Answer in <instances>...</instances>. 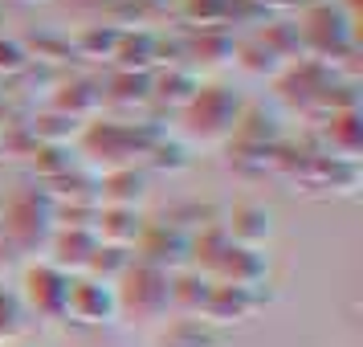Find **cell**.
I'll return each mask as SVG.
<instances>
[{
    "label": "cell",
    "instance_id": "6da1fadb",
    "mask_svg": "<svg viewBox=\"0 0 363 347\" xmlns=\"http://www.w3.org/2000/svg\"><path fill=\"white\" fill-rule=\"evenodd\" d=\"M237 119H241V102L237 94L229 90H196V99L188 102V127L192 135H200L204 143H220V139H229L237 131Z\"/></svg>",
    "mask_w": 363,
    "mask_h": 347
},
{
    "label": "cell",
    "instance_id": "7a4b0ae2",
    "mask_svg": "<svg viewBox=\"0 0 363 347\" xmlns=\"http://www.w3.org/2000/svg\"><path fill=\"white\" fill-rule=\"evenodd\" d=\"M123 307H118V286L102 278H74L69 282V298H66V314L82 327H102V323H115Z\"/></svg>",
    "mask_w": 363,
    "mask_h": 347
},
{
    "label": "cell",
    "instance_id": "3957f363",
    "mask_svg": "<svg viewBox=\"0 0 363 347\" xmlns=\"http://www.w3.org/2000/svg\"><path fill=\"white\" fill-rule=\"evenodd\" d=\"M69 274H62L53 262H41L25 274V290H21V302L25 311L45 314V319H62L66 314V298H69Z\"/></svg>",
    "mask_w": 363,
    "mask_h": 347
},
{
    "label": "cell",
    "instance_id": "277c9868",
    "mask_svg": "<svg viewBox=\"0 0 363 347\" xmlns=\"http://www.w3.org/2000/svg\"><path fill=\"white\" fill-rule=\"evenodd\" d=\"M127 282H131V290L123 294L118 290V307H135L139 314H155L167 311V302H172V274L160 270V265H139V270H127Z\"/></svg>",
    "mask_w": 363,
    "mask_h": 347
},
{
    "label": "cell",
    "instance_id": "5b68a950",
    "mask_svg": "<svg viewBox=\"0 0 363 347\" xmlns=\"http://www.w3.org/2000/svg\"><path fill=\"white\" fill-rule=\"evenodd\" d=\"M213 278L220 286H245V290H257L269 274V262H265L262 249H241V246H225L213 258Z\"/></svg>",
    "mask_w": 363,
    "mask_h": 347
},
{
    "label": "cell",
    "instance_id": "8992f818",
    "mask_svg": "<svg viewBox=\"0 0 363 347\" xmlns=\"http://www.w3.org/2000/svg\"><path fill=\"white\" fill-rule=\"evenodd\" d=\"M225 237H229V246L262 249L274 237V213L265 204H237L225 221Z\"/></svg>",
    "mask_w": 363,
    "mask_h": 347
},
{
    "label": "cell",
    "instance_id": "52a82bcc",
    "mask_svg": "<svg viewBox=\"0 0 363 347\" xmlns=\"http://www.w3.org/2000/svg\"><path fill=\"white\" fill-rule=\"evenodd\" d=\"M143 216L135 213V204H106L99 213V225H94V237L99 246H111V249H131L139 237H143Z\"/></svg>",
    "mask_w": 363,
    "mask_h": 347
},
{
    "label": "cell",
    "instance_id": "ba28073f",
    "mask_svg": "<svg viewBox=\"0 0 363 347\" xmlns=\"http://www.w3.org/2000/svg\"><path fill=\"white\" fill-rule=\"evenodd\" d=\"M253 311H257V290L213 282L208 302H204V319H208L213 327L216 323H245V319H253Z\"/></svg>",
    "mask_w": 363,
    "mask_h": 347
},
{
    "label": "cell",
    "instance_id": "9c48e42d",
    "mask_svg": "<svg viewBox=\"0 0 363 347\" xmlns=\"http://www.w3.org/2000/svg\"><path fill=\"white\" fill-rule=\"evenodd\" d=\"M94 253H99V237H94V229H86V225H69V229H62L57 237H53V258L50 262L57 265L62 274H69V270H90Z\"/></svg>",
    "mask_w": 363,
    "mask_h": 347
},
{
    "label": "cell",
    "instance_id": "30bf717a",
    "mask_svg": "<svg viewBox=\"0 0 363 347\" xmlns=\"http://www.w3.org/2000/svg\"><path fill=\"white\" fill-rule=\"evenodd\" d=\"M164 347H220V335L208 319L200 314H188L180 323H172L164 335Z\"/></svg>",
    "mask_w": 363,
    "mask_h": 347
},
{
    "label": "cell",
    "instance_id": "8fae6325",
    "mask_svg": "<svg viewBox=\"0 0 363 347\" xmlns=\"http://www.w3.org/2000/svg\"><path fill=\"white\" fill-rule=\"evenodd\" d=\"M25 331H29V311H25L21 294L0 290V347H17Z\"/></svg>",
    "mask_w": 363,
    "mask_h": 347
},
{
    "label": "cell",
    "instance_id": "7c38bea8",
    "mask_svg": "<svg viewBox=\"0 0 363 347\" xmlns=\"http://www.w3.org/2000/svg\"><path fill=\"white\" fill-rule=\"evenodd\" d=\"M21 66H25V50H21L17 41H4V37H0V70L13 74V70H21Z\"/></svg>",
    "mask_w": 363,
    "mask_h": 347
}]
</instances>
